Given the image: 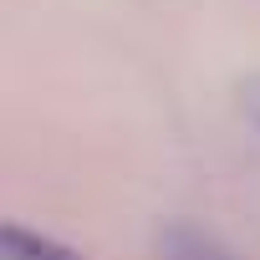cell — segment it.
Instances as JSON below:
<instances>
[{
	"mask_svg": "<svg viewBox=\"0 0 260 260\" xmlns=\"http://www.w3.org/2000/svg\"><path fill=\"white\" fill-rule=\"evenodd\" d=\"M240 107H245V117L260 127V77H250V82L240 87Z\"/></svg>",
	"mask_w": 260,
	"mask_h": 260,
	"instance_id": "cell-3",
	"label": "cell"
},
{
	"mask_svg": "<svg viewBox=\"0 0 260 260\" xmlns=\"http://www.w3.org/2000/svg\"><path fill=\"white\" fill-rule=\"evenodd\" d=\"M158 255H164V260H235L214 235H204V230H194V224H169V230L158 235Z\"/></svg>",
	"mask_w": 260,
	"mask_h": 260,
	"instance_id": "cell-1",
	"label": "cell"
},
{
	"mask_svg": "<svg viewBox=\"0 0 260 260\" xmlns=\"http://www.w3.org/2000/svg\"><path fill=\"white\" fill-rule=\"evenodd\" d=\"M0 245H6V260H82L77 250L26 230V224H6V235H0Z\"/></svg>",
	"mask_w": 260,
	"mask_h": 260,
	"instance_id": "cell-2",
	"label": "cell"
}]
</instances>
